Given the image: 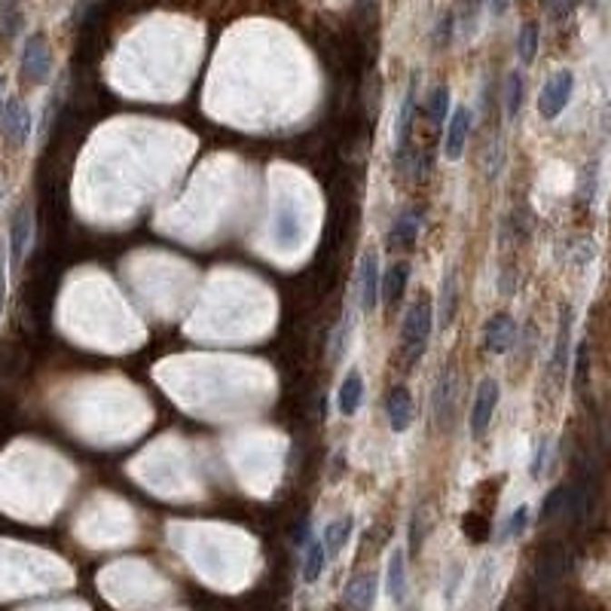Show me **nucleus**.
Instances as JSON below:
<instances>
[{"mask_svg": "<svg viewBox=\"0 0 611 611\" xmlns=\"http://www.w3.org/2000/svg\"><path fill=\"white\" fill-rule=\"evenodd\" d=\"M434 330V306L429 297H419L416 303H409L404 324H400V351H404L407 364H419V358L429 351Z\"/></svg>", "mask_w": 611, "mask_h": 611, "instance_id": "nucleus-1", "label": "nucleus"}, {"mask_svg": "<svg viewBox=\"0 0 611 611\" xmlns=\"http://www.w3.org/2000/svg\"><path fill=\"white\" fill-rule=\"evenodd\" d=\"M53 74V49L44 34H31L22 49V80L31 86H44Z\"/></svg>", "mask_w": 611, "mask_h": 611, "instance_id": "nucleus-2", "label": "nucleus"}, {"mask_svg": "<svg viewBox=\"0 0 611 611\" xmlns=\"http://www.w3.org/2000/svg\"><path fill=\"white\" fill-rule=\"evenodd\" d=\"M572 92H575V74L568 68L557 71L554 77L544 83V89L538 92L541 120H557V116L566 111V104L572 102Z\"/></svg>", "mask_w": 611, "mask_h": 611, "instance_id": "nucleus-3", "label": "nucleus"}, {"mask_svg": "<svg viewBox=\"0 0 611 611\" xmlns=\"http://www.w3.org/2000/svg\"><path fill=\"white\" fill-rule=\"evenodd\" d=\"M501 400V385L498 379H480L474 391V400H471V434L474 438H483V434L489 431V422L496 419V407Z\"/></svg>", "mask_w": 611, "mask_h": 611, "instance_id": "nucleus-4", "label": "nucleus"}, {"mask_svg": "<svg viewBox=\"0 0 611 611\" xmlns=\"http://www.w3.org/2000/svg\"><path fill=\"white\" fill-rule=\"evenodd\" d=\"M379 297H382L379 257L367 251L361 257V266H358V303H361V312H373L379 306Z\"/></svg>", "mask_w": 611, "mask_h": 611, "instance_id": "nucleus-5", "label": "nucleus"}, {"mask_svg": "<svg viewBox=\"0 0 611 611\" xmlns=\"http://www.w3.org/2000/svg\"><path fill=\"white\" fill-rule=\"evenodd\" d=\"M0 135L10 144H25L31 138V111L19 98H6L0 104Z\"/></svg>", "mask_w": 611, "mask_h": 611, "instance_id": "nucleus-6", "label": "nucleus"}, {"mask_svg": "<svg viewBox=\"0 0 611 611\" xmlns=\"http://www.w3.org/2000/svg\"><path fill=\"white\" fill-rule=\"evenodd\" d=\"M517 342V321L508 312H496L483 324V349L492 355H508Z\"/></svg>", "mask_w": 611, "mask_h": 611, "instance_id": "nucleus-7", "label": "nucleus"}, {"mask_svg": "<svg viewBox=\"0 0 611 611\" xmlns=\"http://www.w3.org/2000/svg\"><path fill=\"white\" fill-rule=\"evenodd\" d=\"M385 416H389L391 431L404 434L416 419V404L413 395H409L407 385H391L389 395H385Z\"/></svg>", "mask_w": 611, "mask_h": 611, "instance_id": "nucleus-8", "label": "nucleus"}, {"mask_svg": "<svg viewBox=\"0 0 611 611\" xmlns=\"http://www.w3.org/2000/svg\"><path fill=\"white\" fill-rule=\"evenodd\" d=\"M474 129V113L468 107H456L447 120V138H443V156L447 159H458L465 153V144L471 138Z\"/></svg>", "mask_w": 611, "mask_h": 611, "instance_id": "nucleus-9", "label": "nucleus"}, {"mask_svg": "<svg viewBox=\"0 0 611 611\" xmlns=\"http://www.w3.org/2000/svg\"><path fill=\"white\" fill-rule=\"evenodd\" d=\"M568 355H572V306H563V312H559V328H557L554 358H550V370H554L557 379H563L568 373Z\"/></svg>", "mask_w": 611, "mask_h": 611, "instance_id": "nucleus-10", "label": "nucleus"}, {"mask_svg": "<svg viewBox=\"0 0 611 611\" xmlns=\"http://www.w3.org/2000/svg\"><path fill=\"white\" fill-rule=\"evenodd\" d=\"M407 281H409V263H404V261L391 263L389 270L382 272V297H379V303L385 309H395L400 303V297H404Z\"/></svg>", "mask_w": 611, "mask_h": 611, "instance_id": "nucleus-11", "label": "nucleus"}, {"mask_svg": "<svg viewBox=\"0 0 611 611\" xmlns=\"http://www.w3.org/2000/svg\"><path fill=\"white\" fill-rule=\"evenodd\" d=\"M364 404V376L358 370H349L337 391V407L342 416H355Z\"/></svg>", "mask_w": 611, "mask_h": 611, "instance_id": "nucleus-12", "label": "nucleus"}, {"mask_svg": "<svg viewBox=\"0 0 611 611\" xmlns=\"http://www.w3.org/2000/svg\"><path fill=\"white\" fill-rule=\"evenodd\" d=\"M31 230H34V223H31V212L28 208H15L13 214V223H10V254L13 261L19 263L25 257V251L31 245Z\"/></svg>", "mask_w": 611, "mask_h": 611, "instance_id": "nucleus-13", "label": "nucleus"}, {"mask_svg": "<svg viewBox=\"0 0 611 611\" xmlns=\"http://www.w3.org/2000/svg\"><path fill=\"white\" fill-rule=\"evenodd\" d=\"M453 404H456V376H453V370H443L438 379V389H434V400H431L438 425H447L449 413H453Z\"/></svg>", "mask_w": 611, "mask_h": 611, "instance_id": "nucleus-14", "label": "nucleus"}, {"mask_svg": "<svg viewBox=\"0 0 611 611\" xmlns=\"http://www.w3.org/2000/svg\"><path fill=\"white\" fill-rule=\"evenodd\" d=\"M422 227V212L419 208H407L395 217V227H391V245L395 248H409L419 236Z\"/></svg>", "mask_w": 611, "mask_h": 611, "instance_id": "nucleus-15", "label": "nucleus"}, {"mask_svg": "<svg viewBox=\"0 0 611 611\" xmlns=\"http://www.w3.org/2000/svg\"><path fill=\"white\" fill-rule=\"evenodd\" d=\"M456 309H458V279H456V270H449V272H443L440 297H438L440 328H449V324L456 321Z\"/></svg>", "mask_w": 611, "mask_h": 611, "instance_id": "nucleus-16", "label": "nucleus"}, {"mask_svg": "<svg viewBox=\"0 0 611 611\" xmlns=\"http://www.w3.org/2000/svg\"><path fill=\"white\" fill-rule=\"evenodd\" d=\"M376 596V577L373 575H358L355 581L346 587V606L355 611H367L373 606Z\"/></svg>", "mask_w": 611, "mask_h": 611, "instance_id": "nucleus-17", "label": "nucleus"}, {"mask_svg": "<svg viewBox=\"0 0 611 611\" xmlns=\"http://www.w3.org/2000/svg\"><path fill=\"white\" fill-rule=\"evenodd\" d=\"M385 584H389V596L395 602L407 599V557H404V550H391L389 577H385Z\"/></svg>", "mask_w": 611, "mask_h": 611, "instance_id": "nucleus-18", "label": "nucleus"}, {"mask_svg": "<svg viewBox=\"0 0 611 611\" xmlns=\"http://www.w3.org/2000/svg\"><path fill=\"white\" fill-rule=\"evenodd\" d=\"M328 550H324V541L315 538L306 544V557H303V581L306 584H315L318 575L324 572V566H328Z\"/></svg>", "mask_w": 611, "mask_h": 611, "instance_id": "nucleus-19", "label": "nucleus"}, {"mask_svg": "<svg viewBox=\"0 0 611 611\" xmlns=\"http://www.w3.org/2000/svg\"><path fill=\"white\" fill-rule=\"evenodd\" d=\"M425 113H429V120L434 125H447L449 113H453V95H449V86H434L429 104H425Z\"/></svg>", "mask_w": 611, "mask_h": 611, "instance_id": "nucleus-20", "label": "nucleus"}, {"mask_svg": "<svg viewBox=\"0 0 611 611\" xmlns=\"http://www.w3.org/2000/svg\"><path fill=\"white\" fill-rule=\"evenodd\" d=\"M351 526H355V520L351 517H340V520H333L328 529H324L321 541H324V550H328V557H337L342 547H346L349 535H351Z\"/></svg>", "mask_w": 611, "mask_h": 611, "instance_id": "nucleus-21", "label": "nucleus"}, {"mask_svg": "<svg viewBox=\"0 0 611 611\" xmlns=\"http://www.w3.org/2000/svg\"><path fill=\"white\" fill-rule=\"evenodd\" d=\"M526 83H523V74L520 71H510L508 80H505V113L508 120H517L523 111V95H526Z\"/></svg>", "mask_w": 611, "mask_h": 611, "instance_id": "nucleus-22", "label": "nucleus"}, {"mask_svg": "<svg viewBox=\"0 0 611 611\" xmlns=\"http://www.w3.org/2000/svg\"><path fill=\"white\" fill-rule=\"evenodd\" d=\"M563 572H566L563 550H559V547H547L541 554V559H538V581L541 584H554V581H559V577H563Z\"/></svg>", "mask_w": 611, "mask_h": 611, "instance_id": "nucleus-23", "label": "nucleus"}, {"mask_svg": "<svg viewBox=\"0 0 611 611\" xmlns=\"http://www.w3.org/2000/svg\"><path fill=\"white\" fill-rule=\"evenodd\" d=\"M517 55H520L523 64H532L535 55H538V25L526 22L520 28V37H517Z\"/></svg>", "mask_w": 611, "mask_h": 611, "instance_id": "nucleus-24", "label": "nucleus"}, {"mask_svg": "<svg viewBox=\"0 0 611 611\" xmlns=\"http://www.w3.org/2000/svg\"><path fill=\"white\" fill-rule=\"evenodd\" d=\"M526 526H529V508L520 505V508L514 510V514L508 517V523L501 526V535H498V538H501V541L517 538V535H523V532H526Z\"/></svg>", "mask_w": 611, "mask_h": 611, "instance_id": "nucleus-25", "label": "nucleus"}, {"mask_svg": "<svg viewBox=\"0 0 611 611\" xmlns=\"http://www.w3.org/2000/svg\"><path fill=\"white\" fill-rule=\"evenodd\" d=\"M351 340V315H346L342 321L337 324V330H333V340H330V361H340L342 351H346Z\"/></svg>", "mask_w": 611, "mask_h": 611, "instance_id": "nucleus-26", "label": "nucleus"}, {"mask_svg": "<svg viewBox=\"0 0 611 611\" xmlns=\"http://www.w3.org/2000/svg\"><path fill=\"white\" fill-rule=\"evenodd\" d=\"M566 508H568V487H557L547 498H544L541 520H554L559 510H566Z\"/></svg>", "mask_w": 611, "mask_h": 611, "instance_id": "nucleus-27", "label": "nucleus"}, {"mask_svg": "<svg viewBox=\"0 0 611 611\" xmlns=\"http://www.w3.org/2000/svg\"><path fill=\"white\" fill-rule=\"evenodd\" d=\"M541 4H544V10H547L550 19H566V15H572L577 0H541Z\"/></svg>", "mask_w": 611, "mask_h": 611, "instance_id": "nucleus-28", "label": "nucleus"}, {"mask_svg": "<svg viewBox=\"0 0 611 611\" xmlns=\"http://www.w3.org/2000/svg\"><path fill=\"white\" fill-rule=\"evenodd\" d=\"M575 389L584 391V385H587V342H581L577 346V364H575Z\"/></svg>", "mask_w": 611, "mask_h": 611, "instance_id": "nucleus-29", "label": "nucleus"}, {"mask_svg": "<svg viewBox=\"0 0 611 611\" xmlns=\"http://www.w3.org/2000/svg\"><path fill=\"white\" fill-rule=\"evenodd\" d=\"M453 13H447V19L440 22L438 28V46H449V37H453Z\"/></svg>", "mask_w": 611, "mask_h": 611, "instance_id": "nucleus-30", "label": "nucleus"}, {"mask_svg": "<svg viewBox=\"0 0 611 611\" xmlns=\"http://www.w3.org/2000/svg\"><path fill=\"white\" fill-rule=\"evenodd\" d=\"M544 458H547V440H541V443H538V449H535V458H532V474H541Z\"/></svg>", "mask_w": 611, "mask_h": 611, "instance_id": "nucleus-31", "label": "nucleus"}, {"mask_svg": "<svg viewBox=\"0 0 611 611\" xmlns=\"http://www.w3.org/2000/svg\"><path fill=\"white\" fill-rule=\"evenodd\" d=\"M4 306H6V263L4 254H0V315H4Z\"/></svg>", "mask_w": 611, "mask_h": 611, "instance_id": "nucleus-32", "label": "nucleus"}, {"mask_svg": "<svg viewBox=\"0 0 611 611\" xmlns=\"http://www.w3.org/2000/svg\"><path fill=\"white\" fill-rule=\"evenodd\" d=\"M279 230L284 232V236H294V217H291V214H281V217H279Z\"/></svg>", "mask_w": 611, "mask_h": 611, "instance_id": "nucleus-33", "label": "nucleus"}, {"mask_svg": "<svg viewBox=\"0 0 611 611\" xmlns=\"http://www.w3.org/2000/svg\"><path fill=\"white\" fill-rule=\"evenodd\" d=\"M0 89H4V77H0Z\"/></svg>", "mask_w": 611, "mask_h": 611, "instance_id": "nucleus-34", "label": "nucleus"}]
</instances>
